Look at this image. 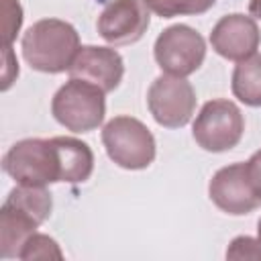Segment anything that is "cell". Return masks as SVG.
Wrapping results in <instances>:
<instances>
[{
	"mask_svg": "<svg viewBox=\"0 0 261 261\" xmlns=\"http://www.w3.org/2000/svg\"><path fill=\"white\" fill-rule=\"evenodd\" d=\"M41 224L35 222L24 212L2 204L0 208V257L2 259H18V253L27 239L37 232Z\"/></svg>",
	"mask_w": 261,
	"mask_h": 261,
	"instance_id": "4fadbf2b",
	"label": "cell"
},
{
	"mask_svg": "<svg viewBox=\"0 0 261 261\" xmlns=\"http://www.w3.org/2000/svg\"><path fill=\"white\" fill-rule=\"evenodd\" d=\"M102 145L110 161L130 171L147 169L157 155L153 133L145 122L126 114L114 116L104 124Z\"/></svg>",
	"mask_w": 261,
	"mask_h": 261,
	"instance_id": "7a4b0ae2",
	"label": "cell"
},
{
	"mask_svg": "<svg viewBox=\"0 0 261 261\" xmlns=\"http://www.w3.org/2000/svg\"><path fill=\"white\" fill-rule=\"evenodd\" d=\"M261 43V31L253 16L232 12L222 16L210 33V45L212 49L228 59V61H243L257 53Z\"/></svg>",
	"mask_w": 261,
	"mask_h": 261,
	"instance_id": "8fae6325",
	"label": "cell"
},
{
	"mask_svg": "<svg viewBox=\"0 0 261 261\" xmlns=\"http://www.w3.org/2000/svg\"><path fill=\"white\" fill-rule=\"evenodd\" d=\"M18 259L33 261V259H63V253L57 245V241L43 232H33L27 243L22 245Z\"/></svg>",
	"mask_w": 261,
	"mask_h": 261,
	"instance_id": "e0dca14e",
	"label": "cell"
},
{
	"mask_svg": "<svg viewBox=\"0 0 261 261\" xmlns=\"http://www.w3.org/2000/svg\"><path fill=\"white\" fill-rule=\"evenodd\" d=\"M208 196L218 210L230 216L251 214L261 206V194L253 188L245 163L220 167L208 184Z\"/></svg>",
	"mask_w": 261,
	"mask_h": 261,
	"instance_id": "9c48e42d",
	"label": "cell"
},
{
	"mask_svg": "<svg viewBox=\"0 0 261 261\" xmlns=\"http://www.w3.org/2000/svg\"><path fill=\"white\" fill-rule=\"evenodd\" d=\"M226 259H261V241L259 237H234L226 249Z\"/></svg>",
	"mask_w": 261,
	"mask_h": 261,
	"instance_id": "d6986e66",
	"label": "cell"
},
{
	"mask_svg": "<svg viewBox=\"0 0 261 261\" xmlns=\"http://www.w3.org/2000/svg\"><path fill=\"white\" fill-rule=\"evenodd\" d=\"M151 10L143 0H110L98 14V35L114 45H133L149 29Z\"/></svg>",
	"mask_w": 261,
	"mask_h": 261,
	"instance_id": "ba28073f",
	"label": "cell"
},
{
	"mask_svg": "<svg viewBox=\"0 0 261 261\" xmlns=\"http://www.w3.org/2000/svg\"><path fill=\"white\" fill-rule=\"evenodd\" d=\"M2 169L16 184L49 186L61 181L57 147L51 139H20L2 157Z\"/></svg>",
	"mask_w": 261,
	"mask_h": 261,
	"instance_id": "277c9868",
	"label": "cell"
},
{
	"mask_svg": "<svg viewBox=\"0 0 261 261\" xmlns=\"http://www.w3.org/2000/svg\"><path fill=\"white\" fill-rule=\"evenodd\" d=\"M153 57L165 73L188 77L204 63L206 41L190 24H171L155 39Z\"/></svg>",
	"mask_w": 261,
	"mask_h": 261,
	"instance_id": "8992f818",
	"label": "cell"
},
{
	"mask_svg": "<svg viewBox=\"0 0 261 261\" xmlns=\"http://www.w3.org/2000/svg\"><path fill=\"white\" fill-rule=\"evenodd\" d=\"M249 14L253 18H261V0H249Z\"/></svg>",
	"mask_w": 261,
	"mask_h": 261,
	"instance_id": "7402d4cb",
	"label": "cell"
},
{
	"mask_svg": "<svg viewBox=\"0 0 261 261\" xmlns=\"http://www.w3.org/2000/svg\"><path fill=\"white\" fill-rule=\"evenodd\" d=\"M245 169H247V175L253 184V188L261 194V149H257L245 163Z\"/></svg>",
	"mask_w": 261,
	"mask_h": 261,
	"instance_id": "44dd1931",
	"label": "cell"
},
{
	"mask_svg": "<svg viewBox=\"0 0 261 261\" xmlns=\"http://www.w3.org/2000/svg\"><path fill=\"white\" fill-rule=\"evenodd\" d=\"M245 133V116L241 108L226 98L208 100L196 114L192 137L208 153H224L234 149Z\"/></svg>",
	"mask_w": 261,
	"mask_h": 261,
	"instance_id": "5b68a950",
	"label": "cell"
},
{
	"mask_svg": "<svg viewBox=\"0 0 261 261\" xmlns=\"http://www.w3.org/2000/svg\"><path fill=\"white\" fill-rule=\"evenodd\" d=\"M24 61L43 73L67 71L80 51V35L75 27L61 18H41L33 22L20 41Z\"/></svg>",
	"mask_w": 261,
	"mask_h": 261,
	"instance_id": "6da1fadb",
	"label": "cell"
},
{
	"mask_svg": "<svg viewBox=\"0 0 261 261\" xmlns=\"http://www.w3.org/2000/svg\"><path fill=\"white\" fill-rule=\"evenodd\" d=\"M2 204L24 212L39 224H43L51 216V210H53V198H51V192L47 190V186L18 184L16 188H12L8 192V196Z\"/></svg>",
	"mask_w": 261,
	"mask_h": 261,
	"instance_id": "5bb4252c",
	"label": "cell"
},
{
	"mask_svg": "<svg viewBox=\"0 0 261 261\" xmlns=\"http://www.w3.org/2000/svg\"><path fill=\"white\" fill-rule=\"evenodd\" d=\"M230 88L243 104L261 108V53L239 61L232 69Z\"/></svg>",
	"mask_w": 261,
	"mask_h": 261,
	"instance_id": "9a60e30c",
	"label": "cell"
},
{
	"mask_svg": "<svg viewBox=\"0 0 261 261\" xmlns=\"http://www.w3.org/2000/svg\"><path fill=\"white\" fill-rule=\"evenodd\" d=\"M59 155L61 181L84 184L94 171V153L90 145L75 137H53Z\"/></svg>",
	"mask_w": 261,
	"mask_h": 261,
	"instance_id": "7c38bea8",
	"label": "cell"
},
{
	"mask_svg": "<svg viewBox=\"0 0 261 261\" xmlns=\"http://www.w3.org/2000/svg\"><path fill=\"white\" fill-rule=\"evenodd\" d=\"M67 73L69 77L90 82L108 94V92H114L118 84L122 82L124 61H122V55L114 47L82 45Z\"/></svg>",
	"mask_w": 261,
	"mask_h": 261,
	"instance_id": "30bf717a",
	"label": "cell"
},
{
	"mask_svg": "<svg viewBox=\"0 0 261 261\" xmlns=\"http://www.w3.org/2000/svg\"><path fill=\"white\" fill-rule=\"evenodd\" d=\"M106 92L98 86L69 77L51 100L53 118L71 133H90L98 128L106 114Z\"/></svg>",
	"mask_w": 261,
	"mask_h": 261,
	"instance_id": "3957f363",
	"label": "cell"
},
{
	"mask_svg": "<svg viewBox=\"0 0 261 261\" xmlns=\"http://www.w3.org/2000/svg\"><path fill=\"white\" fill-rule=\"evenodd\" d=\"M147 108L157 124L181 128L192 120L196 110L194 86L186 77L163 73L155 77L147 90Z\"/></svg>",
	"mask_w": 261,
	"mask_h": 261,
	"instance_id": "52a82bcc",
	"label": "cell"
},
{
	"mask_svg": "<svg viewBox=\"0 0 261 261\" xmlns=\"http://www.w3.org/2000/svg\"><path fill=\"white\" fill-rule=\"evenodd\" d=\"M257 237H259V241H261V218L257 220Z\"/></svg>",
	"mask_w": 261,
	"mask_h": 261,
	"instance_id": "603a6c76",
	"label": "cell"
},
{
	"mask_svg": "<svg viewBox=\"0 0 261 261\" xmlns=\"http://www.w3.org/2000/svg\"><path fill=\"white\" fill-rule=\"evenodd\" d=\"M151 12L161 18H173L184 14H204L208 12L216 0H143Z\"/></svg>",
	"mask_w": 261,
	"mask_h": 261,
	"instance_id": "2e32d148",
	"label": "cell"
},
{
	"mask_svg": "<svg viewBox=\"0 0 261 261\" xmlns=\"http://www.w3.org/2000/svg\"><path fill=\"white\" fill-rule=\"evenodd\" d=\"M18 77V61L12 55V47H4V71H2V90H8L10 84Z\"/></svg>",
	"mask_w": 261,
	"mask_h": 261,
	"instance_id": "ffe728a7",
	"label": "cell"
},
{
	"mask_svg": "<svg viewBox=\"0 0 261 261\" xmlns=\"http://www.w3.org/2000/svg\"><path fill=\"white\" fill-rule=\"evenodd\" d=\"M2 33H4V47H10L22 27V6L18 0H2Z\"/></svg>",
	"mask_w": 261,
	"mask_h": 261,
	"instance_id": "ac0fdd59",
	"label": "cell"
}]
</instances>
